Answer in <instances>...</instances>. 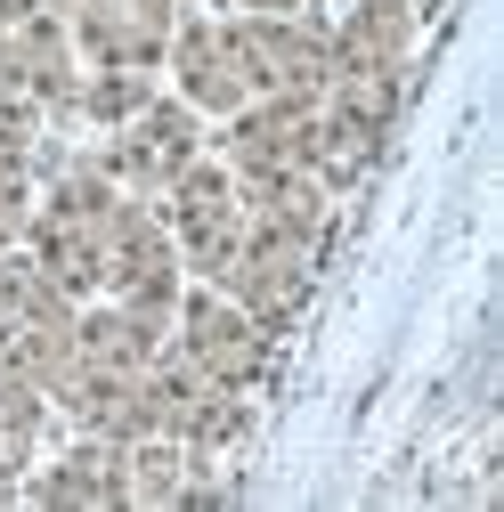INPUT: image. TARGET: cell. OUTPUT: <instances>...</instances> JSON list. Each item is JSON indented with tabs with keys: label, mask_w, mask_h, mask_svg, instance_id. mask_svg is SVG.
<instances>
[{
	"label": "cell",
	"mask_w": 504,
	"mask_h": 512,
	"mask_svg": "<svg viewBox=\"0 0 504 512\" xmlns=\"http://www.w3.org/2000/svg\"><path fill=\"white\" fill-rule=\"evenodd\" d=\"M228 9H244V17H293V9H318V0H228Z\"/></svg>",
	"instance_id": "obj_18"
},
{
	"label": "cell",
	"mask_w": 504,
	"mask_h": 512,
	"mask_svg": "<svg viewBox=\"0 0 504 512\" xmlns=\"http://www.w3.org/2000/svg\"><path fill=\"white\" fill-rule=\"evenodd\" d=\"M187 0H74V49L90 66H139L155 74L163 49H171V25H179Z\"/></svg>",
	"instance_id": "obj_9"
},
{
	"label": "cell",
	"mask_w": 504,
	"mask_h": 512,
	"mask_svg": "<svg viewBox=\"0 0 504 512\" xmlns=\"http://www.w3.org/2000/svg\"><path fill=\"white\" fill-rule=\"evenodd\" d=\"M204 155V131H196V106L187 98H147L131 122H114L106 147H98V171L122 187V196H163V187Z\"/></svg>",
	"instance_id": "obj_3"
},
{
	"label": "cell",
	"mask_w": 504,
	"mask_h": 512,
	"mask_svg": "<svg viewBox=\"0 0 504 512\" xmlns=\"http://www.w3.org/2000/svg\"><path fill=\"white\" fill-rule=\"evenodd\" d=\"M41 9H74V0H41Z\"/></svg>",
	"instance_id": "obj_19"
},
{
	"label": "cell",
	"mask_w": 504,
	"mask_h": 512,
	"mask_svg": "<svg viewBox=\"0 0 504 512\" xmlns=\"http://www.w3.org/2000/svg\"><path fill=\"white\" fill-rule=\"evenodd\" d=\"M309 131H318V98H244L228 114V171H236V187L309 171Z\"/></svg>",
	"instance_id": "obj_8"
},
{
	"label": "cell",
	"mask_w": 504,
	"mask_h": 512,
	"mask_svg": "<svg viewBox=\"0 0 504 512\" xmlns=\"http://www.w3.org/2000/svg\"><path fill=\"white\" fill-rule=\"evenodd\" d=\"M326 49H334L326 82H407L415 0H358L342 25H326Z\"/></svg>",
	"instance_id": "obj_11"
},
{
	"label": "cell",
	"mask_w": 504,
	"mask_h": 512,
	"mask_svg": "<svg viewBox=\"0 0 504 512\" xmlns=\"http://www.w3.org/2000/svg\"><path fill=\"white\" fill-rule=\"evenodd\" d=\"M163 228L179 244V269H196V277H220L228 269V252L244 236V196H236V171L228 163H187L171 187H163Z\"/></svg>",
	"instance_id": "obj_6"
},
{
	"label": "cell",
	"mask_w": 504,
	"mask_h": 512,
	"mask_svg": "<svg viewBox=\"0 0 504 512\" xmlns=\"http://www.w3.org/2000/svg\"><path fill=\"white\" fill-rule=\"evenodd\" d=\"M74 33L57 25V9H33V17H9L0 25V90L33 98L41 114H74Z\"/></svg>",
	"instance_id": "obj_10"
},
{
	"label": "cell",
	"mask_w": 504,
	"mask_h": 512,
	"mask_svg": "<svg viewBox=\"0 0 504 512\" xmlns=\"http://www.w3.org/2000/svg\"><path fill=\"white\" fill-rule=\"evenodd\" d=\"M33 504H49V512H114V504H131L122 439H82L74 456H57V464L33 480Z\"/></svg>",
	"instance_id": "obj_13"
},
{
	"label": "cell",
	"mask_w": 504,
	"mask_h": 512,
	"mask_svg": "<svg viewBox=\"0 0 504 512\" xmlns=\"http://www.w3.org/2000/svg\"><path fill=\"white\" fill-rule=\"evenodd\" d=\"M0 155H41V106L17 98V90H0Z\"/></svg>",
	"instance_id": "obj_17"
},
{
	"label": "cell",
	"mask_w": 504,
	"mask_h": 512,
	"mask_svg": "<svg viewBox=\"0 0 504 512\" xmlns=\"http://www.w3.org/2000/svg\"><path fill=\"white\" fill-rule=\"evenodd\" d=\"M25 220H33V163L0 155V252L25 244Z\"/></svg>",
	"instance_id": "obj_16"
},
{
	"label": "cell",
	"mask_w": 504,
	"mask_h": 512,
	"mask_svg": "<svg viewBox=\"0 0 504 512\" xmlns=\"http://www.w3.org/2000/svg\"><path fill=\"white\" fill-rule=\"evenodd\" d=\"M106 293L122 309L155 317V326H171L179 309V244L163 228V212L147 196H122L114 204V228H106Z\"/></svg>",
	"instance_id": "obj_4"
},
{
	"label": "cell",
	"mask_w": 504,
	"mask_h": 512,
	"mask_svg": "<svg viewBox=\"0 0 504 512\" xmlns=\"http://www.w3.org/2000/svg\"><path fill=\"white\" fill-rule=\"evenodd\" d=\"M171 326H179V358L196 366V374L228 382V391H252V382H261V366H269V334L252 326V317H244L220 285L187 293V301L171 309Z\"/></svg>",
	"instance_id": "obj_7"
},
{
	"label": "cell",
	"mask_w": 504,
	"mask_h": 512,
	"mask_svg": "<svg viewBox=\"0 0 504 512\" xmlns=\"http://www.w3.org/2000/svg\"><path fill=\"white\" fill-rule=\"evenodd\" d=\"M399 90L407 82H326L318 90V131H309V171L334 187H358L383 155L391 122H399Z\"/></svg>",
	"instance_id": "obj_2"
},
{
	"label": "cell",
	"mask_w": 504,
	"mask_h": 512,
	"mask_svg": "<svg viewBox=\"0 0 504 512\" xmlns=\"http://www.w3.org/2000/svg\"><path fill=\"white\" fill-rule=\"evenodd\" d=\"M147 98H155V74H139V66H98V74H82V82H74V114H82V122H98V131L131 122Z\"/></svg>",
	"instance_id": "obj_15"
},
{
	"label": "cell",
	"mask_w": 504,
	"mask_h": 512,
	"mask_svg": "<svg viewBox=\"0 0 504 512\" xmlns=\"http://www.w3.org/2000/svg\"><path fill=\"white\" fill-rule=\"evenodd\" d=\"M122 472H131V504H179V496H187V480L204 472V456H187L179 439L147 431V439L122 447Z\"/></svg>",
	"instance_id": "obj_14"
},
{
	"label": "cell",
	"mask_w": 504,
	"mask_h": 512,
	"mask_svg": "<svg viewBox=\"0 0 504 512\" xmlns=\"http://www.w3.org/2000/svg\"><path fill=\"white\" fill-rule=\"evenodd\" d=\"M236 57H244V82L252 98H318L326 90V17L318 9H293V17H236L228 25Z\"/></svg>",
	"instance_id": "obj_5"
},
{
	"label": "cell",
	"mask_w": 504,
	"mask_h": 512,
	"mask_svg": "<svg viewBox=\"0 0 504 512\" xmlns=\"http://www.w3.org/2000/svg\"><path fill=\"white\" fill-rule=\"evenodd\" d=\"M114 204L122 187L98 171V163H66L49 179V196H33V220H25V244L57 293L90 301L106 285V228H114Z\"/></svg>",
	"instance_id": "obj_1"
},
{
	"label": "cell",
	"mask_w": 504,
	"mask_h": 512,
	"mask_svg": "<svg viewBox=\"0 0 504 512\" xmlns=\"http://www.w3.org/2000/svg\"><path fill=\"white\" fill-rule=\"evenodd\" d=\"M171 74H179V98L196 106V114H236L244 98H252V82H244V57H236V41H228V25H171Z\"/></svg>",
	"instance_id": "obj_12"
}]
</instances>
